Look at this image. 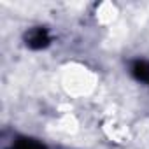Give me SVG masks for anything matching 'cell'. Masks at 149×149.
Instances as JSON below:
<instances>
[{"label": "cell", "instance_id": "7a4b0ae2", "mask_svg": "<svg viewBox=\"0 0 149 149\" xmlns=\"http://www.w3.org/2000/svg\"><path fill=\"white\" fill-rule=\"evenodd\" d=\"M132 74L137 81H142L149 86V61L144 60H137L132 65Z\"/></svg>", "mask_w": 149, "mask_h": 149}, {"label": "cell", "instance_id": "3957f363", "mask_svg": "<svg viewBox=\"0 0 149 149\" xmlns=\"http://www.w3.org/2000/svg\"><path fill=\"white\" fill-rule=\"evenodd\" d=\"M14 149H46L42 144L32 140V139H19L16 144H14Z\"/></svg>", "mask_w": 149, "mask_h": 149}, {"label": "cell", "instance_id": "6da1fadb", "mask_svg": "<svg viewBox=\"0 0 149 149\" xmlns=\"http://www.w3.org/2000/svg\"><path fill=\"white\" fill-rule=\"evenodd\" d=\"M49 33L46 28H33L26 33V46L32 49H42L49 44Z\"/></svg>", "mask_w": 149, "mask_h": 149}]
</instances>
